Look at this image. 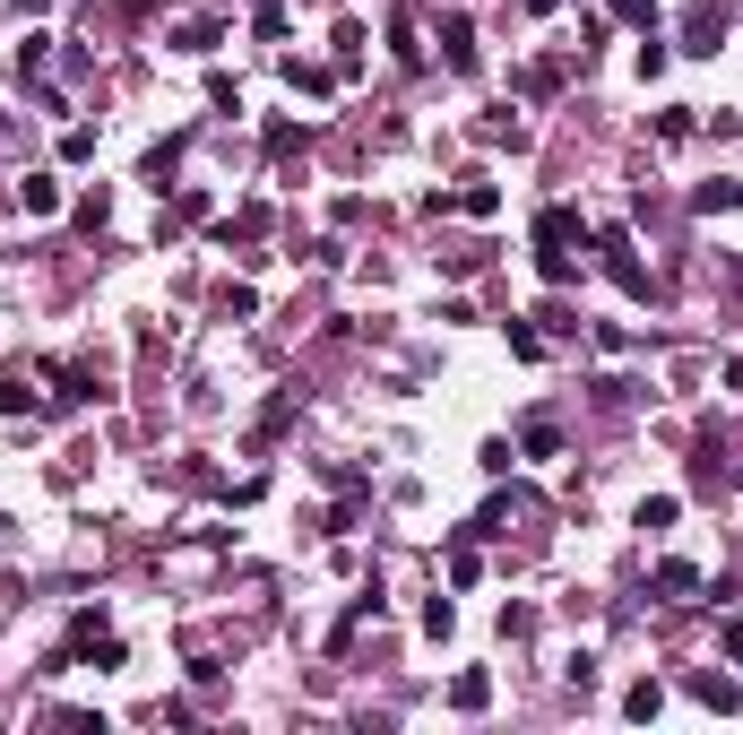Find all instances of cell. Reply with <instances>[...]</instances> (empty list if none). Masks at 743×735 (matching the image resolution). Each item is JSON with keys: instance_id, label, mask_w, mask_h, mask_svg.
<instances>
[{"instance_id": "1", "label": "cell", "mask_w": 743, "mask_h": 735, "mask_svg": "<svg viewBox=\"0 0 743 735\" xmlns=\"http://www.w3.org/2000/svg\"><path fill=\"white\" fill-rule=\"evenodd\" d=\"M597 243H606V268H614V286H622V294H648V268H640V251H631V234H622V226H606Z\"/></svg>"}, {"instance_id": "2", "label": "cell", "mask_w": 743, "mask_h": 735, "mask_svg": "<svg viewBox=\"0 0 743 735\" xmlns=\"http://www.w3.org/2000/svg\"><path fill=\"white\" fill-rule=\"evenodd\" d=\"M571 243H588V226H580L571 208H545V217H536V251H571Z\"/></svg>"}, {"instance_id": "3", "label": "cell", "mask_w": 743, "mask_h": 735, "mask_svg": "<svg viewBox=\"0 0 743 735\" xmlns=\"http://www.w3.org/2000/svg\"><path fill=\"white\" fill-rule=\"evenodd\" d=\"M683 35H692V44H683V52H718V35H727V9H718V0H701V9H692V26H683Z\"/></svg>"}, {"instance_id": "4", "label": "cell", "mask_w": 743, "mask_h": 735, "mask_svg": "<svg viewBox=\"0 0 743 735\" xmlns=\"http://www.w3.org/2000/svg\"><path fill=\"white\" fill-rule=\"evenodd\" d=\"M441 52H450V70H476V26L450 17V26H441Z\"/></svg>"}, {"instance_id": "5", "label": "cell", "mask_w": 743, "mask_h": 735, "mask_svg": "<svg viewBox=\"0 0 743 735\" xmlns=\"http://www.w3.org/2000/svg\"><path fill=\"white\" fill-rule=\"evenodd\" d=\"M692 208H701V217H727V208H743V182H701Z\"/></svg>"}, {"instance_id": "6", "label": "cell", "mask_w": 743, "mask_h": 735, "mask_svg": "<svg viewBox=\"0 0 743 735\" xmlns=\"http://www.w3.org/2000/svg\"><path fill=\"white\" fill-rule=\"evenodd\" d=\"M17 200H26V217H52V208H61V182H52V173H26Z\"/></svg>"}, {"instance_id": "7", "label": "cell", "mask_w": 743, "mask_h": 735, "mask_svg": "<svg viewBox=\"0 0 743 735\" xmlns=\"http://www.w3.org/2000/svg\"><path fill=\"white\" fill-rule=\"evenodd\" d=\"M692 589H701L692 563H657V598H692Z\"/></svg>"}, {"instance_id": "8", "label": "cell", "mask_w": 743, "mask_h": 735, "mask_svg": "<svg viewBox=\"0 0 743 735\" xmlns=\"http://www.w3.org/2000/svg\"><path fill=\"white\" fill-rule=\"evenodd\" d=\"M450 701H459V710H485V701H494V675H476V666H467V675L450 684Z\"/></svg>"}, {"instance_id": "9", "label": "cell", "mask_w": 743, "mask_h": 735, "mask_svg": "<svg viewBox=\"0 0 743 735\" xmlns=\"http://www.w3.org/2000/svg\"><path fill=\"white\" fill-rule=\"evenodd\" d=\"M622 710H631V719H657V710H666V684H657V675H648V684H631V692H622Z\"/></svg>"}, {"instance_id": "10", "label": "cell", "mask_w": 743, "mask_h": 735, "mask_svg": "<svg viewBox=\"0 0 743 735\" xmlns=\"http://www.w3.org/2000/svg\"><path fill=\"white\" fill-rule=\"evenodd\" d=\"M692 692H701L709 710H743V692H735V684H727V675H692Z\"/></svg>"}, {"instance_id": "11", "label": "cell", "mask_w": 743, "mask_h": 735, "mask_svg": "<svg viewBox=\"0 0 743 735\" xmlns=\"http://www.w3.org/2000/svg\"><path fill=\"white\" fill-rule=\"evenodd\" d=\"M519 450H527V459H553V450H562V433H553V424H545V415H536V424H527V433H519Z\"/></svg>"}, {"instance_id": "12", "label": "cell", "mask_w": 743, "mask_h": 735, "mask_svg": "<svg viewBox=\"0 0 743 735\" xmlns=\"http://www.w3.org/2000/svg\"><path fill=\"white\" fill-rule=\"evenodd\" d=\"M217 35H226V26H217V17H199V26H182L173 44H182V52H217Z\"/></svg>"}, {"instance_id": "13", "label": "cell", "mask_w": 743, "mask_h": 735, "mask_svg": "<svg viewBox=\"0 0 743 735\" xmlns=\"http://www.w3.org/2000/svg\"><path fill=\"white\" fill-rule=\"evenodd\" d=\"M0 407H9V415H26V407H35V389H26V372H0Z\"/></svg>"}, {"instance_id": "14", "label": "cell", "mask_w": 743, "mask_h": 735, "mask_svg": "<svg viewBox=\"0 0 743 735\" xmlns=\"http://www.w3.org/2000/svg\"><path fill=\"white\" fill-rule=\"evenodd\" d=\"M459 208H467V217H494L501 191H494V182H467V191H459Z\"/></svg>"}, {"instance_id": "15", "label": "cell", "mask_w": 743, "mask_h": 735, "mask_svg": "<svg viewBox=\"0 0 743 735\" xmlns=\"http://www.w3.org/2000/svg\"><path fill=\"white\" fill-rule=\"evenodd\" d=\"M285 79H294L303 96H329V70H312V61H285Z\"/></svg>"}, {"instance_id": "16", "label": "cell", "mask_w": 743, "mask_h": 735, "mask_svg": "<svg viewBox=\"0 0 743 735\" xmlns=\"http://www.w3.org/2000/svg\"><path fill=\"white\" fill-rule=\"evenodd\" d=\"M536 268H545V286H571L580 268H571V251H536Z\"/></svg>"}, {"instance_id": "17", "label": "cell", "mask_w": 743, "mask_h": 735, "mask_svg": "<svg viewBox=\"0 0 743 735\" xmlns=\"http://www.w3.org/2000/svg\"><path fill=\"white\" fill-rule=\"evenodd\" d=\"M510 356H519V364H536V356H545V338H536L527 321H510Z\"/></svg>"}, {"instance_id": "18", "label": "cell", "mask_w": 743, "mask_h": 735, "mask_svg": "<svg viewBox=\"0 0 743 735\" xmlns=\"http://www.w3.org/2000/svg\"><path fill=\"white\" fill-rule=\"evenodd\" d=\"M674 510H683V502H674V493H657V502H640V528H674Z\"/></svg>"}, {"instance_id": "19", "label": "cell", "mask_w": 743, "mask_h": 735, "mask_svg": "<svg viewBox=\"0 0 743 735\" xmlns=\"http://www.w3.org/2000/svg\"><path fill=\"white\" fill-rule=\"evenodd\" d=\"M606 9H614V17H631V26H640V35H648V26H657V0H606Z\"/></svg>"}, {"instance_id": "20", "label": "cell", "mask_w": 743, "mask_h": 735, "mask_svg": "<svg viewBox=\"0 0 743 735\" xmlns=\"http://www.w3.org/2000/svg\"><path fill=\"white\" fill-rule=\"evenodd\" d=\"M718 640H727V658H735V666H743V623H727V631H718Z\"/></svg>"}]
</instances>
